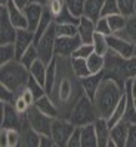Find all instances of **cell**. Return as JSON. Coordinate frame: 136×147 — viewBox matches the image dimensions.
<instances>
[{"label":"cell","instance_id":"obj_1","mask_svg":"<svg viewBox=\"0 0 136 147\" xmlns=\"http://www.w3.org/2000/svg\"><path fill=\"white\" fill-rule=\"evenodd\" d=\"M126 85H121L113 78L104 77L99 88H98L95 97H93V106L96 110V115L99 118L108 119L113 110L124 96Z\"/></svg>","mask_w":136,"mask_h":147},{"label":"cell","instance_id":"obj_2","mask_svg":"<svg viewBox=\"0 0 136 147\" xmlns=\"http://www.w3.org/2000/svg\"><path fill=\"white\" fill-rule=\"evenodd\" d=\"M0 84L10 88L19 94L27 87V82L30 80V69L25 68L18 59L12 60L9 63L0 65Z\"/></svg>","mask_w":136,"mask_h":147},{"label":"cell","instance_id":"obj_3","mask_svg":"<svg viewBox=\"0 0 136 147\" xmlns=\"http://www.w3.org/2000/svg\"><path fill=\"white\" fill-rule=\"evenodd\" d=\"M96 118H98V115H96V110L93 106V100L83 93L77 99V102L74 103L68 119L76 127H83L87 124H93Z\"/></svg>","mask_w":136,"mask_h":147},{"label":"cell","instance_id":"obj_4","mask_svg":"<svg viewBox=\"0 0 136 147\" xmlns=\"http://www.w3.org/2000/svg\"><path fill=\"white\" fill-rule=\"evenodd\" d=\"M55 40H56V24L53 21L52 25L47 28V31L39 38V41L34 43L37 53H39V57L46 65L51 63L56 56L55 55Z\"/></svg>","mask_w":136,"mask_h":147},{"label":"cell","instance_id":"obj_5","mask_svg":"<svg viewBox=\"0 0 136 147\" xmlns=\"http://www.w3.org/2000/svg\"><path fill=\"white\" fill-rule=\"evenodd\" d=\"M74 129H76V125H74L70 119L53 118L51 136L53 137L56 147H65L68 144V140L71 137V134L74 132Z\"/></svg>","mask_w":136,"mask_h":147},{"label":"cell","instance_id":"obj_6","mask_svg":"<svg viewBox=\"0 0 136 147\" xmlns=\"http://www.w3.org/2000/svg\"><path fill=\"white\" fill-rule=\"evenodd\" d=\"M25 115H27V119L30 122V125L39 132L40 136H51L53 118L44 115L42 110H39L36 106H31Z\"/></svg>","mask_w":136,"mask_h":147},{"label":"cell","instance_id":"obj_7","mask_svg":"<svg viewBox=\"0 0 136 147\" xmlns=\"http://www.w3.org/2000/svg\"><path fill=\"white\" fill-rule=\"evenodd\" d=\"M0 110H2V128H16V129L22 128L25 115L18 113L15 106L12 103H3L2 102Z\"/></svg>","mask_w":136,"mask_h":147},{"label":"cell","instance_id":"obj_8","mask_svg":"<svg viewBox=\"0 0 136 147\" xmlns=\"http://www.w3.org/2000/svg\"><path fill=\"white\" fill-rule=\"evenodd\" d=\"M81 38L79 35L74 37H64V35H56L55 40V55L58 57H71L76 49L81 44Z\"/></svg>","mask_w":136,"mask_h":147},{"label":"cell","instance_id":"obj_9","mask_svg":"<svg viewBox=\"0 0 136 147\" xmlns=\"http://www.w3.org/2000/svg\"><path fill=\"white\" fill-rule=\"evenodd\" d=\"M16 27L12 24L8 7L0 6V44H8V43H15L16 37Z\"/></svg>","mask_w":136,"mask_h":147},{"label":"cell","instance_id":"obj_10","mask_svg":"<svg viewBox=\"0 0 136 147\" xmlns=\"http://www.w3.org/2000/svg\"><path fill=\"white\" fill-rule=\"evenodd\" d=\"M107 41H108V47L109 50H113L114 53L120 55L121 57L129 59L133 56V49L135 44H132L130 41L124 40L123 37H120L118 34H111L107 37Z\"/></svg>","mask_w":136,"mask_h":147},{"label":"cell","instance_id":"obj_11","mask_svg":"<svg viewBox=\"0 0 136 147\" xmlns=\"http://www.w3.org/2000/svg\"><path fill=\"white\" fill-rule=\"evenodd\" d=\"M14 44H15V49H16V59L19 60L21 56L24 55V52H25L30 46L34 44V31H31L28 28L18 30Z\"/></svg>","mask_w":136,"mask_h":147},{"label":"cell","instance_id":"obj_12","mask_svg":"<svg viewBox=\"0 0 136 147\" xmlns=\"http://www.w3.org/2000/svg\"><path fill=\"white\" fill-rule=\"evenodd\" d=\"M102 80H104V71L98 72V74H89L87 77L80 78V87H81L83 93L93 100V97H95L98 88H99Z\"/></svg>","mask_w":136,"mask_h":147},{"label":"cell","instance_id":"obj_13","mask_svg":"<svg viewBox=\"0 0 136 147\" xmlns=\"http://www.w3.org/2000/svg\"><path fill=\"white\" fill-rule=\"evenodd\" d=\"M46 6L40 5V3H33L30 2L25 7H24V13H25V18H27V22H28V30L31 31H36L37 27H39V22L43 16V12H44Z\"/></svg>","mask_w":136,"mask_h":147},{"label":"cell","instance_id":"obj_14","mask_svg":"<svg viewBox=\"0 0 136 147\" xmlns=\"http://www.w3.org/2000/svg\"><path fill=\"white\" fill-rule=\"evenodd\" d=\"M77 28H79V37L81 38V41L86 44H92L93 35L96 32V22L89 19L87 16H81Z\"/></svg>","mask_w":136,"mask_h":147},{"label":"cell","instance_id":"obj_15","mask_svg":"<svg viewBox=\"0 0 136 147\" xmlns=\"http://www.w3.org/2000/svg\"><path fill=\"white\" fill-rule=\"evenodd\" d=\"M129 127H130V124H127L124 119H121L115 125L111 127L109 134H111V138L114 140L117 147H126L127 136H129Z\"/></svg>","mask_w":136,"mask_h":147},{"label":"cell","instance_id":"obj_16","mask_svg":"<svg viewBox=\"0 0 136 147\" xmlns=\"http://www.w3.org/2000/svg\"><path fill=\"white\" fill-rule=\"evenodd\" d=\"M95 124V129H96V137H98V147H107L108 141L111 138V127L108 124V121L105 118H99L98 116Z\"/></svg>","mask_w":136,"mask_h":147},{"label":"cell","instance_id":"obj_17","mask_svg":"<svg viewBox=\"0 0 136 147\" xmlns=\"http://www.w3.org/2000/svg\"><path fill=\"white\" fill-rule=\"evenodd\" d=\"M8 13H9V18L12 21V24L16 27V30H21V28H28V22H27V18H25V13L24 10L19 9L14 2H9L8 3Z\"/></svg>","mask_w":136,"mask_h":147},{"label":"cell","instance_id":"obj_18","mask_svg":"<svg viewBox=\"0 0 136 147\" xmlns=\"http://www.w3.org/2000/svg\"><path fill=\"white\" fill-rule=\"evenodd\" d=\"M34 106L39 110H42L44 115L51 116V118H58V115H59V110H58L53 99L51 96H47V94H44L43 97H40V99H37Z\"/></svg>","mask_w":136,"mask_h":147},{"label":"cell","instance_id":"obj_19","mask_svg":"<svg viewBox=\"0 0 136 147\" xmlns=\"http://www.w3.org/2000/svg\"><path fill=\"white\" fill-rule=\"evenodd\" d=\"M81 131V147H98V137L95 124H87L80 127Z\"/></svg>","mask_w":136,"mask_h":147},{"label":"cell","instance_id":"obj_20","mask_svg":"<svg viewBox=\"0 0 136 147\" xmlns=\"http://www.w3.org/2000/svg\"><path fill=\"white\" fill-rule=\"evenodd\" d=\"M105 0H86L84 3V15L92 21H98L101 18V12H102V6H104Z\"/></svg>","mask_w":136,"mask_h":147},{"label":"cell","instance_id":"obj_21","mask_svg":"<svg viewBox=\"0 0 136 147\" xmlns=\"http://www.w3.org/2000/svg\"><path fill=\"white\" fill-rule=\"evenodd\" d=\"M120 37H123L124 40L130 41L132 44H136V13L127 16L126 25L120 32H117Z\"/></svg>","mask_w":136,"mask_h":147},{"label":"cell","instance_id":"obj_22","mask_svg":"<svg viewBox=\"0 0 136 147\" xmlns=\"http://www.w3.org/2000/svg\"><path fill=\"white\" fill-rule=\"evenodd\" d=\"M70 63H71V71L79 80L87 77L90 71L87 66V60L83 57H70Z\"/></svg>","mask_w":136,"mask_h":147},{"label":"cell","instance_id":"obj_23","mask_svg":"<svg viewBox=\"0 0 136 147\" xmlns=\"http://www.w3.org/2000/svg\"><path fill=\"white\" fill-rule=\"evenodd\" d=\"M47 66H49V65H46L42 59H37L36 62L33 63V66L30 68V75H31L34 80L39 81L42 85H44V82H46Z\"/></svg>","mask_w":136,"mask_h":147},{"label":"cell","instance_id":"obj_24","mask_svg":"<svg viewBox=\"0 0 136 147\" xmlns=\"http://www.w3.org/2000/svg\"><path fill=\"white\" fill-rule=\"evenodd\" d=\"M16 59V49L14 43L0 44V65L9 63Z\"/></svg>","mask_w":136,"mask_h":147},{"label":"cell","instance_id":"obj_25","mask_svg":"<svg viewBox=\"0 0 136 147\" xmlns=\"http://www.w3.org/2000/svg\"><path fill=\"white\" fill-rule=\"evenodd\" d=\"M86 60H87V66H89L90 74L102 72L104 68H105V56H102V55H98V53L93 52Z\"/></svg>","mask_w":136,"mask_h":147},{"label":"cell","instance_id":"obj_26","mask_svg":"<svg viewBox=\"0 0 136 147\" xmlns=\"http://www.w3.org/2000/svg\"><path fill=\"white\" fill-rule=\"evenodd\" d=\"M124 110H126V94L121 97V100L118 102V105H117L115 109L113 110V113H111L109 118L107 119L108 124H109V127L115 125L117 122H120V121L123 119V116H124Z\"/></svg>","mask_w":136,"mask_h":147},{"label":"cell","instance_id":"obj_27","mask_svg":"<svg viewBox=\"0 0 136 147\" xmlns=\"http://www.w3.org/2000/svg\"><path fill=\"white\" fill-rule=\"evenodd\" d=\"M92 44H93V49H95V53H98V55L105 56L108 53V50H109L108 41H107V35H104L101 32H95Z\"/></svg>","mask_w":136,"mask_h":147},{"label":"cell","instance_id":"obj_28","mask_svg":"<svg viewBox=\"0 0 136 147\" xmlns=\"http://www.w3.org/2000/svg\"><path fill=\"white\" fill-rule=\"evenodd\" d=\"M108 19V24L111 30H113L114 34L120 32L126 25V21H127V16H124L123 13H115V15H109V16H105Z\"/></svg>","mask_w":136,"mask_h":147},{"label":"cell","instance_id":"obj_29","mask_svg":"<svg viewBox=\"0 0 136 147\" xmlns=\"http://www.w3.org/2000/svg\"><path fill=\"white\" fill-rule=\"evenodd\" d=\"M37 59H40L39 57V53H37V49H36V46L33 44V46H30L25 52H24V55L21 56V59H19V62L25 66V68H31L33 66V63L36 62Z\"/></svg>","mask_w":136,"mask_h":147},{"label":"cell","instance_id":"obj_30","mask_svg":"<svg viewBox=\"0 0 136 147\" xmlns=\"http://www.w3.org/2000/svg\"><path fill=\"white\" fill-rule=\"evenodd\" d=\"M65 7L71 12L74 16L81 18L84 15V3L86 0H64Z\"/></svg>","mask_w":136,"mask_h":147},{"label":"cell","instance_id":"obj_31","mask_svg":"<svg viewBox=\"0 0 136 147\" xmlns=\"http://www.w3.org/2000/svg\"><path fill=\"white\" fill-rule=\"evenodd\" d=\"M71 82L68 78H64L62 81H61L59 84V100L62 102V103H67L71 100V97H72V91H71Z\"/></svg>","mask_w":136,"mask_h":147},{"label":"cell","instance_id":"obj_32","mask_svg":"<svg viewBox=\"0 0 136 147\" xmlns=\"http://www.w3.org/2000/svg\"><path fill=\"white\" fill-rule=\"evenodd\" d=\"M56 35H64V37L79 35V28L76 24H56Z\"/></svg>","mask_w":136,"mask_h":147},{"label":"cell","instance_id":"obj_33","mask_svg":"<svg viewBox=\"0 0 136 147\" xmlns=\"http://www.w3.org/2000/svg\"><path fill=\"white\" fill-rule=\"evenodd\" d=\"M55 22H56V24H76V25H79L80 18L74 16L67 7H64L62 12H61V13L55 18Z\"/></svg>","mask_w":136,"mask_h":147},{"label":"cell","instance_id":"obj_34","mask_svg":"<svg viewBox=\"0 0 136 147\" xmlns=\"http://www.w3.org/2000/svg\"><path fill=\"white\" fill-rule=\"evenodd\" d=\"M123 74H124L126 80H132L133 77H136V56H132V57L124 60Z\"/></svg>","mask_w":136,"mask_h":147},{"label":"cell","instance_id":"obj_35","mask_svg":"<svg viewBox=\"0 0 136 147\" xmlns=\"http://www.w3.org/2000/svg\"><path fill=\"white\" fill-rule=\"evenodd\" d=\"M118 7H120V13L124 16H130L135 13V7H136V0H117Z\"/></svg>","mask_w":136,"mask_h":147},{"label":"cell","instance_id":"obj_36","mask_svg":"<svg viewBox=\"0 0 136 147\" xmlns=\"http://www.w3.org/2000/svg\"><path fill=\"white\" fill-rule=\"evenodd\" d=\"M120 13V7L117 0H105L104 6H102V12H101V16H109V15H115Z\"/></svg>","mask_w":136,"mask_h":147},{"label":"cell","instance_id":"obj_37","mask_svg":"<svg viewBox=\"0 0 136 147\" xmlns=\"http://www.w3.org/2000/svg\"><path fill=\"white\" fill-rule=\"evenodd\" d=\"M27 87L34 93V96H36V99H40V97H43L44 94H46V90H44V85H42L37 80H34L31 75H30V80H28V82H27Z\"/></svg>","mask_w":136,"mask_h":147},{"label":"cell","instance_id":"obj_38","mask_svg":"<svg viewBox=\"0 0 136 147\" xmlns=\"http://www.w3.org/2000/svg\"><path fill=\"white\" fill-rule=\"evenodd\" d=\"M93 52H95L93 44H86V43H81V44L76 49V52L72 53V56H71V57H83V59H87Z\"/></svg>","mask_w":136,"mask_h":147},{"label":"cell","instance_id":"obj_39","mask_svg":"<svg viewBox=\"0 0 136 147\" xmlns=\"http://www.w3.org/2000/svg\"><path fill=\"white\" fill-rule=\"evenodd\" d=\"M65 7V3L64 0H49L47 5H46V9L51 12V15L53 16V19L62 12V9Z\"/></svg>","mask_w":136,"mask_h":147},{"label":"cell","instance_id":"obj_40","mask_svg":"<svg viewBox=\"0 0 136 147\" xmlns=\"http://www.w3.org/2000/svg\"><path fill=\"white\" fill-rule=\"evenodd\" d=\"M8 129V147L21 146V131L16 128H6Z\"/></svg>","mask_w":136,"mask_h":147},{"label":"cell","instance_id":"obj_41","mask_svg":"<svg viewBox=\"0 0 136 147\" xmlns=\"http://www.w3.org/2000/svg\"><path fill=\"white\" fill-rule=\"evenodd\" d=\"M18 97V94L15 91H12L10 88L5 87V85L0 84V99H2L3 103H15V99Z\"/></svg>","mask_w":136,"mask_h":147},{"label":"cell","instance_id":"obj_42","mask_svg":"<svg viewBox=\"0 0 136 147\" xmlns=\"http://www.w3.org/2000/svg\"><path fill=\"white\" fill-rule=\"evenodd\" d=\"M96 32H101V34H104L107 37L111 35V34H114L113 30H111V27H109V24H108V19L105 16H101L99 19L96 21Z\"/></svg>","mask_w":136,"mask_h":147},{"label":"cell","instance_id":"obj_43","mask_svg":"<svg viewBox=\"0 0 136 147\" xmlns=\"http://www.w3.org/2000/svg\"><path fill=\"white\" fill-rule=\"evenodd\" d=\"M67 147H81V131H80V127H76V129H74V132L71 134V137L68 140Z\"/></svg>","mask_w":136,"mask_h":147},{"label":"cell","instance_id":"obj_44","mask_svg":"<svg viewBox=\"0 0 136 147\" xmlns=\"http://www.w3.org/2000/svg\"><path fill=\"white\" fill-rule=\"evenodd\" d=\"M14 106H15V109H16V112H18V113H21V115H25V113L28 112V109L31 107V106H30V105H28L25 100H24L19 94H18V97L15 99Z\"/></svg>","mask_w":136,"mask_h":147},{"label":"cell","instance_id":"obj_45","mask_svg":"<svg viewBox=\"0 0 136 147\" xmlns=\"http://www.w3.org/2000/svg\"><path fill=\"white\" fill-rule=\"evenodd\" d=\"M19 96H21L22 99L25 100V102H27L30 106H34V103H36V100H37V99H36V96H34V93H33V91H31L28 87L24 88V90L19 93Z\"/></svg>","mask_w":136,"mask_h":147},{"label":"cell","instance_id":"obj_46","mask_svg":"<svg viewBox=\"0 0 136 147\" xmlns=\"http://www.w3.org/2000/svg\"><path fill=\"white\" fill-rule=\"evenodd\" d=\"M126 147H136V122L129 127V136H127Z\"/></svg>","mask_w":136,"mask_h":147},{"label":"cell","instance_id":"obj_47","mask_svg":"<svg viewBox=\"0 0 136 147\" xmlns=\"http://www.w3.org/2000/svg\"><path fill=\"white\" fill-rule=\"evenodd\" d=\"M40 147H56L52 136H40Z\"/></svg>","mask_w":136,"mask_h":147},{"label":"cell","instance_id":"obj_48","mask_svg":"<svg viewBox=\"0 0 136 147\" xmlns=\"http://www.w3.org/2000/svg\"><path fill=\"white\" fill-rule=\"evenodd\" d=\"M0 146H5L8 147V129L6 128H2L0 129Z\"/></svg>","mask_w":136,"mask_h":147},{"label":"cell","instance_id":"obj_49","mask_svg":"<svg viewBox=\"0 0 136 147\" xmlns=\"http://www.w3.org/2000/svg\"><path fill=\"white\" fill-rule=\"evenodd\" d=\"M12 2H14V3L19 7V9H24V7H25V6L31 2V0H12Z\"/></svg>","mask_w":136,"mask_h":147},{"label":"cell","instance_id":"obj_50","mask_svg":"<svg viewBox=\"0 0 136 147\" xmlns=\"http://www.w3.org/2000/svg\"><path fill=\"white\" fill-rule=\"evenodd\" d=\"M130 87H132V93H133V96L136 97V77H133V78L130 80Z\"/></svg>","mask_w":136,"mask_h":147},{"label":"cell","instance_id":"obj_51","mask_svg":"<svg viewBox=\"0 0 136 147\" xmlns=\"http://www.w3.org/2000/svg\"><path fill=\"white\" fill-rule=\"evenodd\" d=\"M33 3H40V5H43V6H46L47 5V2L49 0H31Z\"/></svg>","mask_w":136,"mask_h":147},{"label":"cell","instance_id":"obj_52","mask_svg":"<svg viewBox=\"0 0 136 147\" xmlns=\"http://www.w3.org/2000/svg\"><path fill=\"white\" fill-rule=\"evenodd\" d=\"M9 2H12V0H0V6H8Z\"/></svg>","mask_w":136,"mask_h":147},{"label":"cell","instance_id":"obj_53","mask_svg":"<svg viewBox=\"0 0 136 147\" xmlns=\"http://www.w3.org/2000/svg\"><path fill=\"white\" fill-rule=\"evenodd\" d=\"M133 56H136V44H135V49H133Z\"/></svg>","mask_w":136,"mask_h":147},{"label":"cell","instance_id":"obj_54","mask_svg":"<svg viewBox=\"0 0 136 147\" xmlns=\"http://www.w3.org/2000/svg\"><path fill=\"white\" fill-rule=\"evenodd\" d=\"M135 107H136V97H135Z\"/></svg>","mask_w":136,"mask_h":147},{"label":"cell","instance_id":"obj_55","mask_svg":"<svg viewBox=\"0 0 136 147\" xmlns=\"http://www.w3.org/2000/svg\"><path fill=\"white\" fill-rule=\"evenodd\" d=\"M135 13H136V7H135Z\"/></svg>","mask_w":136,"mask_h":147}]
</instances>
